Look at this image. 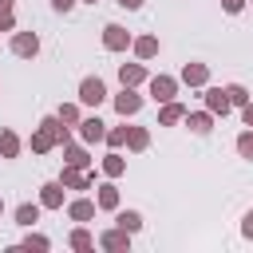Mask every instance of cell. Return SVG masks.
Instances as JSON below:
<instances>
[{
    "label": "cell",
    "mask_w": 253,
    "mask_h": 253,
    "mask_svg": "<svg viewBox=\"0 0 253 253\" xmlns=\"http://www.w3.org/2000/svg\"><path fill=\"white\" fill-rule=\"evenodd\" d=\"M103 95H107V91H103L99 79H83V87H79V99H83V103H95V107H99Z\"/></svg>",
    "instance_id": "6da1fadb"
},
{
    "label": "cell",
    "mask_w": 253,
    "mask_h": 253,
    "mask_svg": "<svg viewBox=\"0 0 253 253\" xmlns=\"http://www.w3.org/2000/svg\"><path fill=\"white\" fill-rule=\"evenodd\" d=\"M55 130H59V123H55V119H47V123H43V130L36 134V142H32V146H36V150H47V146H51V138H55Z\"/></svg>",
    "instance_id": "7a4b0ae2"
},
{
    "label": "cell",
    "mask_w": 253,
    "mask_h": 253,
    "mask_svg": "<svg viewBox=\"0 0 253 253\" xmlns=\"http://www.w3.org/2000/svg\"><path fill=\"white\" fill-rule=\"evenodd\" d=\"M150 91H154V99H170V95H174V79H166V75H162V79H154V83H150Z\"/></svg>",
    "instance_id": "3957f363"
},
{
    "label": "cell",
    "mask_w": 253,
    "mask_h": 253,
    "mask_svg": "<svg viewBox=\"0 0 253 253\" xmlns=\"http://www.w3.org/2000/svg\"><path fill=\"white\" fill-rule=\"evenodd\" d=\"M103 40H107V47H126V32H123V28H115V24L107 28V36H103Z\"/></svg>",
    "instance_id": "277c9868"
},
{
    "label": "cell",
    "mask_w": 253,
    "mask_h": 253,
    "mask_svg": "<svg viewBox=\"0 0 253 253\" xmlns=\"http://www.w3.org/2000/svg\"><path fill=\"white\" fill-rule=\"evenodd\" d=\"M12 47H16L20 55H36V47H40V43H36V36H16V43H12Z\"/></svg>",
    "instance_id": "5b68a950"
},
{
    "label": "cell",
    "mask_w": 253,
    "mask_h": 253,
    "mask_svg": "<svg viewBox=\"0 0 253 253\" xmlns=\"http://www.w3.org/2000/svg\"><path fill=\"white\" fill-rule=\"evenodd\" d=\"M115 107H119L123 115H130V111H138V95H130V91H123V95L115 99Z\"/></svg>",
    "instance_id": "8992f818"
},
{
    "label": "cell",
    "mask_w": 253,
    "mask_h": 253,
    "mask_svg": "<svg viewBox=\"0 0 253 253\" xmlns=\"http://www.w3.org/2000/svg\"><path fill=\"white\" fill-rule=\"evenodd\" d=\"M210 107L225 115V111H229V91H210Z\"/></svg>",
    "instance_id": "52a82bcc"
},
{
    "label": "cell",
    "mask_w": 253,
    "mask_h": 253,
    "mask_svg": "<svg viewBox=\"0 0 253 253\" xmlns=\"http://www.w3.org/2000/svg\"><path fill=\"white\" fill-rule=\"evenodd\" d=\"M83 138H87V142L103 138V123H99V119H87V123H83Z\"/></svg>",
    "instance_id": "ba28073f"
},
{
    "label": "cell",
    "mask_w": 253,
    "mask_h": 253,
    "mask_svg": "<svg viewBox=\"0 0 253 253\" xmlns=\"http://www.w3.org/2000/svg\"><path fill=\"white\" fill-rule=\"evenodd\" d=\"M16 217H20V225H32V221L40 217V210H36V206H20V210H16Z\"/></svg>",
    "instance_id": "9c48e42d"
},
{
    "label": "cell",
    "mask_w": 253,
    "mask_h": 253,
    "mask_svg": "<svg viewBox=\"0 0 253 253\" xmlns=\"http://www.w3.org/2000/svg\"><path fill=\"white\" fill-rule=\"evenodd\" d=\"M59 202H63L59 186H43V206H59Z\"/></svg>",
    "instance_id": "30bf717a"
},
{
    "label": "cell",
    "mask_w": 253,
    "mask_h": 253,
    "mask_svg": "<svg viewBox=\"0 0 253 253\" xmlns=\"http://www.w3.org/2000/svg\"><path fill=\"white\" fill-rule=\"evenodd\" d=\"M202 79H206V67H202V63L186 67V83H202Z\"/></svg>",
    "instance_id": "8fae6325"
},
{
    "label": "cell",
    "mask_w": 253,
    "mask_h": 253,
    "mask_svg": "<svg viewBox=\"0 0 253 253\" xmlns=\"http://www.w3.org/2000/svg\"><path fill=\"white\" fill-rule=\"evenodd\" d=\"M71 217L87 221V217H91V202H75V206H71Z\"/></svg>",
    "instance_id": "7c38bea8"
},
{
    "label": "cell",
    "mask_w": 253,
    "mask_h": 253,
    "mask_svg": "<svg viewBox=\"0 0 253 253\" xmlns=\"http://www.w3.org/2000/svg\"><path fill=\"white\" fill-rule=\"evenodd\" d=\"M190 126H194L198 134H206V130H210V119H206V115H190Z\"/></svg>",
    "instance_id": "4fadbf2b"
},
{
    "label": "cell",
    "mask_w": 253,
    "mask_h": 253,
    "mask_svg": "<svg viewBox=\"0 0 253 253\" xmlns=\"http://www.w3.org/2000/svg\"><path fill=\"white\" fill-rule=\"evenodd\" d=\"M103 245H107V249H123V245H126V237H123V233H107V237H103Z\"/></svg>",
    "instance_id": "5bb4252c"
},
{
    "label": "cell",
    "mask_w": 253,
    "mask_h": 253,
    "mask_svg": "<svg viewBox=\"0 0 253 253\" xmlns=\"http://www.w3.org/2000/svg\"><path fill=\"white\" fill-rule=\"evenodd\" d=\"M237 150H241L245 158H253V134H241V138H237Z\"/></svg>",
    "instance_id": "9a60e30c"
},
{
    "label": "cell",
    "mask_w": 253,
    "mask_h": 253,
    "mask_svg": "<svg viewBox=\"0 0 253 253\" xmlns=\"http://www.w3.org/2000/svg\"><path fill=\"white\" fill-rule=\"evenodd\" d=\"M142 79V67H123V83H138Z\"/></svg>",
    "instance_id": "2e32d148"
},
{
    "label": "cell",
    "mask_w": 253,
    "mask_h": 253,
    "mask_svg": "<svg viewBox=\"0 0 253 253\" xmlns=\"http://www.w3.org/2000/svg\"><path fill=\"white\" fill-rule=\"evenodd\" d=\"M99 202H103V206H115V202H119V194H115V186H103V194H99Z\"/></svg>",
    "instance_id": "e0dca14e"
},
{
    "label": "cell",
    "mask_w": 253,
    "mask_h": 253,
    "mask_svg": "<svg viewBox=\"0 0 253 253\" xmlns=\"http://www.w3.org/2000/svg\"><path fill=\"white\" fill-rule=\"evenodd\" d=\"M119 225L123 229H138V213H119Z\"/></svg>",
    "instance_id": "ac0fdd59"
},
{
    "label": "cell",
    "mask_w": 253,
    "mask_h": 253,
    "mask_svg": "<svg viewBox=\"0 0 253 253\" xmlns=\"http://www.w3.org/2000/svg\"><path fill=\"white\" fill-rule=\"evenodd\" d=\"M154 51H158L154 40H138V55H154Z\"/></svg>",
    "instance_id": "d6986e66"
},
{
    "label": "cell",
    "mask_w": 253,
    "mask_h": 253,
    "mask_svg": "<svg viewBox=\"0 0 253 253\" xmlns=\"http://www.w3.org/2000/svg\"><path fill=\"white\" fill-rule=\"evenodd\" d=\"M178 119H182V107H166L162 111V123H178Z\"/></svg>",
    "instance_id": "ffe728a7"
},
{
    "label": "cell",
    "mask_w": 253,
    "mask_h": 253,
    "mask_svg": "<svg viewBox=\"0 0 253 253\" xmlns=\"http://www.w3.org/2000/svg\"><path fill=\"white\" fill-rule=\"evenodd\" d=\"M0 150H4V154H16V138L4 134V138H0Z\"/></svg>",
    "instance_id": "44dd1931"
},
{
    "label": "cell",
    "mask_w": 253,
    "mask_h": 253,
    "mask_svg": "<svg viewBox=\"0 0 253 253\" xmlns=\"http://www.w3.org/2000/svg\"><path fill=\"white\" fill-rule=\"evenodd\" d=\"M103 166H107V174H119V170H123V158H115V154H111Z\"/></svg>",
    "instance_id": "7402d4cb"
},
{
    "label": "cell",
    "mask_w": 253,
    "mask_h": 253,
    "mask_svg": "<svg viewBox=\"0 0 253 253\" xmlns=\"http://www.w3.org/2000/svg\"><path fill=\"white\" fill-rule=\"evenodd\" d=\"M67 162H71V166H83L87 158H83V150H67Z\"/></svg>",
    "instance_id": "603a6c76"
},
{
    "label": "cell",
    "mask_w": 253,
    "mask_h": 253,
    "mask_svg": "<svg viewBox=\"0 0 253 253\" xmlns=\"http://www.w3.org/2000/svg\"><path fill=\"white\" fill-rule=\"evenodd\" d=\"M229 103H245V91L241 87H229Z\"/></svg>",
    "instance_id": "cb8c5ba5"
},
{
    "label": "cell",
    "mask_w": 253,
    "mask_h": 253,
    "mask_svg": "<svg viewBox=\"0 0 253 253\" xmlns=\"http://www.w3.org/2000/svg\"><path fill=\"white\" fill-rule=\"evenodd\" d=\"M71 245H75V249H87L91 241H87V233H75V237H71Z\"/></svg>",
    "instance_id": "d4e9b609"
},
{
    "label": "cell",
    "mask_w": 253,
    "mask_h": 253,
    "mask_svg": "<svg viewBox=\"0 0 253 253\" xmlns=\"http://www.w3.org/2000/svg\"><path fill=\"white\" fill-rule=\"evenodd\" d=\"M4 28H12V16H8V8H0V32Z\"/></svg>",
    "instance_id": "484cf974"
},
{
    "label": "cell",
    "mask_w": 253,
    "mask_h": 253,
    "mask_svg": "<svg viewBox=\"0 0 253 253\" xmlns=\"http://www.w3.org/2000/svg\"><path fill=\"white\" fill-rule=\"evenodd\" d=\"M51 4H55V8H59V12H67V8H71V4H75V0H51Z\"/></svg>",
    "instance_id": "4316f807"
},
{
    "label": "cell",
    "mask_w": 253,
    "mask_h": 253,
    "mask_svg": "<svg viewBox=\"0 0 253 253\" xmlns=\"http://www.w3.org/2000/svg\"><path fill=\"white\" fill-rule=\"evenodd\" d=\"M245 237H253V213L245 217Z\"/></svg>",
    "instance_id": "83f0119b"
},
{
    "label": "cell",
    "mask_w": 253,
    "mask_h": 253,
    "mask_svg": "<svg viewBox=\"0 0 253 253\" xmlns=\"http://www.w3.org/2000/svg\"><path fill=\"white\" fill-rule=\"evenodd\" d=\"M119 4H123V8H138L142 0H119Z\"/></svg>",
    "instance_id": "f1b7e54d"
},
{
    "label": "cell",
    "mask_w": 253,
    "mask_h": 253,
    "mask_svg": "<svg viewBox=\"0 0 253 253\" xmlns=\"http://www.w3.org/2000/svg\"><path fill=\"white\" fill-rule=\"evenodd\" d=\"M245 123H249V126H253V107H245Z\"/></svg>",
    "instance_id": "f546056e"
},
{
    "label": "cell",
    "mask_w": 253,
    "mask_h": 253,
    "mask_svg": "<svg viewBox=\"0 0 253 253\" xmlns=\"http://www.w3.org/2000/svg\"><path fill=\"white\" fill-rule=\"evenodd\" d=\"M8 4H12V0H0V8H8Z\"/></svg>",
    "instance_id": "4dcf8cb0"
}]
</instances>
